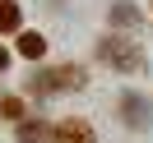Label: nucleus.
Segmentation results:
<instances>
[{
    "label": "nucleus",
    "instance_id": "nucleus-1",
    "mask_svg": "<svg viewBox=\"0 0 153 143\" xmlns=\"http://www.w3.org/2000/svg\"><path fill=\"white\" fill-rule=\"evenodd\" d=\"M97 60L111 65V69H121V74H139L144 69V51L134 46V42H125V37H107L102 46H97Z\"/></svg>",
    "mask_w": 153,
    "mask_h": 143
},
{
    "label": "nucleus",
    "instance_id": "nucleus-2",
    "mask_svg": "<svg viewBox=\"0 0 153 143\" xmlns=\"http://www.w3.org/2000/svg\"><path fill=\"white\" fill-rule=\"evenodd\" d=\"M116 111H121V120L130 125V129H149L153 125V102L139 97V92H125L121 102H116Z\"/></svg>",
    "mask_w": 153,
    "mask_h": 143
},
{
    "label": "nucleus",
    "instance_id": "nucleus-3",
    "mask_svg": "<svg viewBox=\"0 0 153 143\" xmlns=\"http://www.w3.org/2000/svg\"><path fill=\"white\" fill-rule=\"evenodd\" d=\"M51 143H97V134H93V125L88 120H60L56 125V134H51Z\"/></svg>",
    "mask_w": 153,
    "mask_h": 143
},
{
    "label": "nucleus",
    "instance_id": "nucleus-4",
    "mask_svg": "<svg viewBox=\"0 0 153 143\" xmlns=\"http://www.w3.org/2000/svg\"><path fill=\"white\" fill-rule=\"evenodd\" d=\"M121 23V32H134L139 28V10H134L130 0H121V5H111V28Z\"/></svg>",
    "mask_w": 153,
    "mask_h": 143
},
{
    "label": "nucleus",
    "instance_id": "nucleus-5",
    "mask_svg": "<svg viewBox=\"0 0 153 143\" xmlns=\"http://www.w3.org/2000/svg\"><path fill=\"white\" fill-rule=\"evenodd\" d=\"M51 125H42V120H23L19 125V143H51Z\"/></svg>",
    "mask_w": 153,
    "mask_h": 143
},
{
    "label": "nucleus",
    "instance_id": "nucleus-6",
    "mask_svg": "<svg viewBox=\"0 0 153 143\" xmlns=\"http://www.w3.org/2000/svg\"><path fill=\"white\" fill-rule=\"evenodd\" d=\"M19 56L42 60V56H47V37H42V32H19Z\"/></svg>",
    "mask_w": 153,
    "mask_h": 143
},
{
    "label": "nucleus",
    "instance_id": "nucleus-7",
    "mask_svg": "<svg viewBox=\"0 0 153 143\" xmlns=\"http://www.w3.org/2000/svg\"><path fill=\"white\" fill-rule=\"evenodd\" d=\"M19 23H23L19 5L14 0H0V32H19Z\"/></svg>",
    "mask_w": 153,
    "mask_h": 143
},
{
    "label": "nucleus",
    "instance_id": "nucleus-8",
    "mask_svg": "<svg viewBox=\"0 0 153 143\" xmlns=\"http://www.w3.org/2000/svg\"><path fill=\"white\" fill-rule=\"evenodd\" d=\"M0 115L5 120H23V102L19 97H0Z\"/></svg>",
    "mask_w": 153,
    "mask_h": 143
},
{
    "label": "nucleus",
    "instance_id": "nucleus-9",
    "mask_svg": "<svg viewBox=\"0 0 153 143\" xmlns=\"http://www.w3.org/2000/svg\"><path fill=\"white\" fill-rule=\"evenodd\" d=\"M5 65H10V51H5V46H0V69H5Z\"/></svg>",
    "mask_w": 153,
    "mask_h": 143
}]
</instances>
